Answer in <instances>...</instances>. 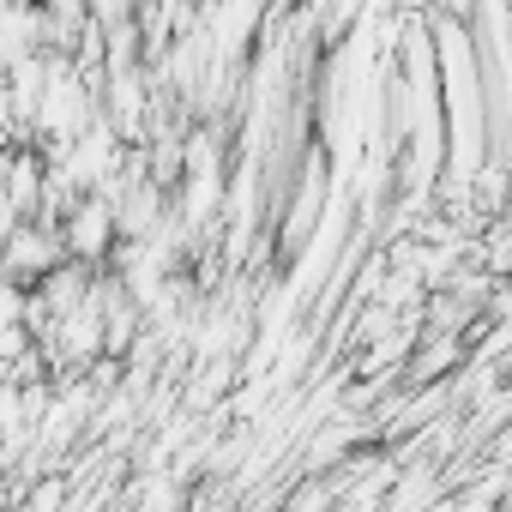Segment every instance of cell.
Masks as SVG:
<instances>
[{
    "label": "cell",
    "mask_w": 512,
    "mask_h": 512,
    "mask_svg": "<svg viewBox=\"0 0 512 512\" xmlns=\"http://www.w3.org/2000/svg\"><path fill=\"white\" fill-rule=\"evenodd\" d=\"M109 235H115V211L109 205H97V199H85V205H73V217L61 223V241L79 253V260H91V253H103L109 247Z\"/></svg>",
    "instance_id": "1"
}]
</instances>
